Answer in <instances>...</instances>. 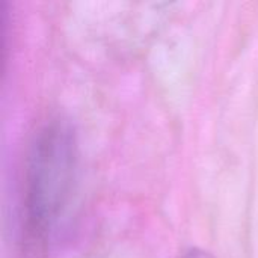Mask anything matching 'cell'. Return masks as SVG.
<instances>
[{
	"mask_svg": "<svg viewBox=\"0 0 258 258\" xmlns=\"http://www.w3.org/2000/svg\"><path fill=\"white\" fill-rule=\"evenodd\" d=\"M181 258H215L209 251H204L201 248H189L187 251H184Z\"/></svg>",
	"mask_w": 258,
	"mask_h": 258,
	"instance_id": "2",
	"label": "cell"
},
{
	"mask_svg": "<svg viewBox=\"0 0 258 258\" xmlns=\"http://www.w3.org/2000/svg\"><path fill=\"white\" fill-rule=\"evenodd\" d=\"M79 141L62 116L42 121L30 136L23 174V243L29 254L50 249L62 231L77 187Z\"/></svg>",
	"mask_w": 258,
	"mask_h": 258,
	"instance_id": "1",
	"label": "cell"
}]
</instances>
